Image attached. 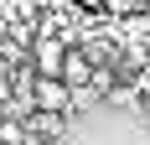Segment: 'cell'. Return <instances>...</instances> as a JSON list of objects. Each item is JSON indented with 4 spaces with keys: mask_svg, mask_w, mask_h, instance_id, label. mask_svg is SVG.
Listing matches in <instances>:
<instances>
[{
    "mask_svg": "<svg viewBox=\"0 0 150 145\" xmlns=\"http://www.w3.org/2000/svg\"><path fill=\"white\" fill-rule=\"evenodd\" d=\"M31 104L47 109V114H67L73 119V88L62 83V78H36L31 83Z\"/></svg>",
    "mask_w": 150,
    "mask_h": 145,
    "instance_id": "cell-1",
    "label": "cell"
},
{
    "mask_svg": "<svg viewBox=\"0 0 150 145\" xmlns=\"http://www.w3.org/2000/svg\"><path fill=\"white\" fill-rule=\"evenodd\" d=\"M26 135H36V140L57 145L62 135H67V114H47V109H31L26 114Z\"/></svg>",
    "mask_w": 150,
    "mask_h": 145,
    "instance_id": "cell-2",
    "label": "cell"
},
{
    "mask_svg": "<svg viewBox=\"0 0 150 145\" xmlns=\"http://www.w3.org/2000/svg\"><path fill=\"white\" fill-rule=\"evenodd\" d=\"M67 88H88V78H93V62H88V52L83 47H67V57H62V72H57Z\"/></svg>",
    "mask_w": 150,
    "mask_h": 145,
    "instance_id": "cell-3",
    "label": "cell"
},
{
    "mask_svg": "<svg viewBox=\"0 0 150 145\" xmlns=\"http://www.w3.org/2000/svg\"><path fill=\"white\" fill-rule=\"evenodd\" d=\"M21 140H26V119L0 114V145H21Z\"/></svg>",
    "mask_w": 150,
    "mask_h": 145,
    "instance_id": "cell-4",
    "label": "cell"
},
{
    "mask_svg": "<svg viewBox=\"0 0 150 145\" xmlns=\"http://www.w3.org/2000/svg\"><path fill=\"white\" fill-rule=\"evenodd\" d=\"M104 16L109 21H129V16H140V11H135V0H104Z\"/></svg>",
    "mask_w": 150,
    "mask_h": 145,
    "instance_id": "cell-5",
    "label": "cell"
},
{
    "mask_svg": "<svg viewBox=\"0 0 150 145\" xmlns=\"http://www.w3.org/2000/svg\"><path fill=\"white\" fill-rule=\"evenodd\" d=\"M67 5H78V11H104V0H67Z\"/></svg>",
    "mask_w": 150,
    "mask_h": 145,
    "instance_id": "cell-6",
    "label": "cell"
}]
</instances>
